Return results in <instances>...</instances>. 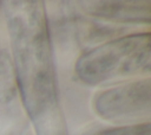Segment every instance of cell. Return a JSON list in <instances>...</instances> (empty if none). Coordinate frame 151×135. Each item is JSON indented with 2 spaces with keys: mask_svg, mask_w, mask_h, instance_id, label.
Instances as JSON below:
<instances>
[{
  "mask_svg": "<svg viewBox=\"0 0 151 135\" xmlns=\"http://www.w3.org/2000/svg\"><path fill=\"white\" fill-rule=\"evenodd\" d=\"M85 5L87 13L113 21L149 22L151 15L150 1H92Z\"/></svg>",
  "mask_w": 151,
  "mask_h": 135,
  "instance_id": "cell-4",
  "label": "cell"
},
{
  "mask_svg": "<svg viewBox=\"0 0 151 135\" xmlns=\"http://www.w3.org/2000/svg\"><path fill=\"white\" fill-rule=\"evenodd\" d=\"M86 135H151V124L150 122H143L116 128H106L91 131Z\"/></svg>",
  "mask_w": 151,
  "mask_h": 135,
  "instance_id": "cell-5",
  "label": "cell"
},
{
  "mask_svg": "<svg viewBox=\"0 0 151 135\" xmlns=\"http://www.w3.org/2000/svg\"><path fill=\"white\" fill-rule=\"evenodd\" d=\"M150 33L123 36L81 54L74 66L77 77L90 85L150 71Z\"/></svg>",
  "mask_w": 151,
  "mask_h": 135,
  "instance_id": "cell-2",
  "label": "cell"
},
{
  "mask_svg": "<svg viewBox=\"0 0 151 135\" xmlns=\"http://www.w3.org/2000/svg\"><path fill=\"white\" fill-rule=\"evenodd\" d=\"M96 112L110 121L123 122L150 115V78L129 82L98 94L93 99Z\"/></svg>",
  "mask_w": 151,
  "mask_h": 135,
  "instance_id": "cell-3",
  "label": "cell"
},
{
  "mask_svg": "<svg viewBox=\"0 0 151 135\" xmlns=\"http://www.w3.org/2000/svg\"><path fill=\"white\" fill-rule=\"evenodd\" d=\"M5 9L19 90L37 135H67L45 7L40 1H11Z\"/></svg>",
  "mask_w": 151,
  "mask_h": 135,
  "instance_id": "cell-1",
  "label": "cell"
}]
</instances>
